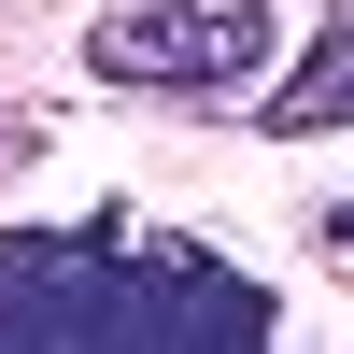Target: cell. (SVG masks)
<instances>
[{
  "label": "cell",
  "instance_id": "cell-1",
  "mask_svg": "<svg viewBox=\"0 0 354 354\" xmlns=\"http://www.w3.org/2000/svg\"><path fill=\"white\" fill-rule=\"evenodd\" d=\"M0 354H298V340L227 255L85 213L0 241Z\"/></svg>",
  "mask_w": 354,
  "mask_h": 354
},
{
  "label": "cell",
  "instance_id": "cell-2",
  "mask_svg": "<svg viewBox=\"0 0 354 354\" xmlns=\"http://www.w3.org/2000/svg\"><path fill=\"white\" fill-rule=\"evenodd\" d=\"M270 57H283L270 0H113L85 28V71L113 100H241Z\"/></svg>",
  "mask_w": 354,
  "mask_h": 354
},
{
  "label": "cell",
  "instance_id": "cell-3",
  "mask_svg": "<svg viewBox=\"0 0 354 354\" xmlns=\"http://www.w3.org/2000/svg\"><path fill=\"white\" fill-rule=\"evenodd\" d=\"M255 128H270V142H326V128H354V0L312 28V57H298V71L255 100Z\"/></svg>",
  "mask_w": 354,
  "mask_h": 354
}]
</instances>
